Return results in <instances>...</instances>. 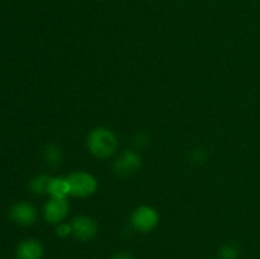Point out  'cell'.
Listing matches in <instances>:
<instances>
[{"label": "cell", "instance_id": "5b68a950", "mask_svg": "<svg viewBox=\"0 0 260 259\" xmlns=\"http://www.w3.org/2000/svg\"><path fill=\"white\" fill-rule=\"evenodd\" d=\"M71 229H73V235L81 241L91 240L98 234V225L89 216H78L74 218L71 222Z\"/></svg>", "mask_w": 260, "mask_h": 259}, {"label": "cell", "instance_id": "3957f363", "mask_svg": "<svg viewBox=\"0 0 260 259\" xmlns=\"http://www.w3.org/2000/svg\"><path fill=\"white\" fill-rule=\"evenodd\" d=\"M131 223L139 233H150L159 223V213L150 206H141L132 213Z\"/></svg>", "mask_w": 260, "mask_h": 259}, {"label": "cell", "instance_id": "9a60e30c", "mask_svg": "<svg viewBox=\"0 0 260 259\" xmlns=\"http://www.w3.org/2000/svg\"><path fill=\"white\" fill-rule=\"evenodd\" d=\"M192 159L193 160H198V163H202L203 160L206 159V154L203 150H194L192 154Z\"/></svg>", "mask_w": 260, "mask_h": 259}, {"label": "cell", "instance_id": "8fae6325", "mask_svg": "<svg viewBox=\"0 0 260 259\" xmlns=\"http://www.w3.org/2000/svg\"><path fill=\"white\" fill-rule=\"evenodd\" d=\"M45 156L46 163H47L50 167H58L62 161V154H61L60 147L56 146V145H47L45 149Z\"/></svg>", "mask_w": 260, "mask_h": 259}, {"label": "cell", "instance_id": "6da1fadb", "mask_svg": "<svg viewBox=\"0 0 260 259\" xmlns=\"http://www.w3.org/2000/svg\"><path fill=\"white\" fill-rule=\"evenodd\" d=\"M86 145L91 154L99 159H107L116 152L118 140L113 131L106 127H95L86 139Z\"/></svg>", "mask_w": 260, "mask_h": 259}, {"label": "cell", "instance_id": "277c9868", "mask_svg": "<svg viewBox=\"0 0 260 259\" xmlns=\"http://www.w3.org/2000/svg\"><path fill=\"white\" fill-rule=\"evenodd\" d=\"M141 168V157L136 151L124 150L114 161V172L119 177H129Z\"/></svg>", "mask_w": 260, "mask_h": 259}, {"label": "cell", "instance_id": "9c48e42d", "mask_svg": "<svg viewBox=\"0 0 260 259\" xmlns=\"http://www.w3.org/2000/svg\"><path fill=\"white\" fill-rule=\"evenodd\" d=\"M48 195L56 198H66L70 195V184L68 178L56 177L51 178L50 185H48Z\"/></svg>", "mask_w": 260, "mask_h": 259}, {"label": "cell", "instance_id": "52a82bcc", "mask_svg": "<svg viewBox=\"0 0 260 259\" xmlns=\"http://www.w3.org/2000/svg\"><path fill=\"white\" fill-rule=\"evenodd\" d=\"M9 215L15 223L22 226H30L37 220V211L32 205L27 202L15 203L10 208Z\"/></svg>", "mask_w": 260, "mask_h": 259}, {"label": "cell", "instance_id": "4fadbf2b", "mask_svg": "<svg viewBox=\"0 0 260 259\" xmlns=\"http://www.w3.org/2000/svg\"><path fill=\"white\" fill-rule=\"evenodd\" d=\"M56 234H57V236H60V238H68V236H70L71 234H73L71 223H58L57 228H56Z\"/></svg>", "mask_w": 260, "mask_h": 259}, {"label": "cell", "instance_id": "7a4b0ae2", "mask_svg": "<svg viewBox=\"0 0 260 259\" xmlns=\"http://www.w3.org/2000/svg\"><path fill=\"white\" fill-rule=\"evenodd\" d=\"M70 184V195L85 198L94 195L98 188V182L91 174L86 172H74L68 177Z\"/></svg>", "mask_w": 260, "mask_h": 259}, {"label": "cell", "instance_id": "2e32d148", "mask_svg": "<svg viewBox=\"0 0 260 259\" xmlns=\"http://www.w3.org/2000/svg\"><path fill=\"white\" fill-rule=\"evenodd\" d=\"M111 259H134V256L127 251H118V253L113 254Z\"/></svg>", "mask_w": 260, "mask_h": 259}, {"label": "cell", "instance_id": "ba28073f", "mask_svg": "<svg viewBox=\"0 0 260 259\" xmlns=\"http://www.w3.org/2000/svg\"><path fill=\"white\" fill-rule=\"evenodd\" d=\"M17 259H42L43 246L37 239H25L17 246Z\"/></svg>", "mask_w": 260, "mask_h": 259}, {"label": "cell", "instance_id": "5bb4252c", "mask_svg": "<svg viewBox=\"0 0 260 259\" xmlns=\"http://www.w3.org/2000/svg\"><path fill=\"white\" fill-rule=\"evenodd\" d=\"M135 144H136L137 147H145L149 144V137L146 136L145 132H139L137 136L135 137Z\"/></svg>", "mask_w": 260, "mask_h": 259}, {"label": "cell", "instance_id": "8992f818", "mask_svg": "<svg viewBox=\"0 0 260 259\" xmlns=\"http://www.w3.org/2000/svg\"><path fill=\"white\" fill-rule=\"evenodd\" d=\"M69 202L66 198H56L51 197V200L46 203L43 215L47 222L50 223H58L62 222L69 213Z\"/></svg>", "mask_w": 260, "mask_h": 259}, {"label": "cell", "instance_id": "7c38bea8", "mask_svg": "<svg viewBox=\"0 0 260 259\" xmlns=\"http://www.w3.org/2000/svg\"><path fill=\"white\" fill-rule=\"evenodd\" d=\"M239 256H240V249L234 243L225 244L218 250V258L220 259H239Z\"/></svg>", "mask_w": 260, "mask_h": 259}, {"label": "cell", "instance_id": "30bf717a", "mask_svg": "<svg viewBox=\"0 0 260 259\" xmlns=\"http://www.w3.org/2000/svg\"><path fill=\"white\" fill-rule=\"evenodd\" d=\"M51 178L48 175L41 174L33 178L29 183V188L36 195H45L48 193V185H50Z\"/></svg>", "mask_w": 260, "mask_h": 259}]
</instances>
